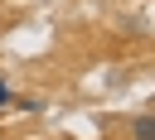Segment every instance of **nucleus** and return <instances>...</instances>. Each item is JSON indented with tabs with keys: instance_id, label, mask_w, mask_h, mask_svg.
<instances>
[{
	"instance_id": "nucleus-1",
	"label": "nucleus",
	"mask_w": 155,
	"mask_h": 140,
	"mask_svg": "<svg viewBox=\"0 0 155 140\" xmlns=\"http://www.w3.org/2000/svg\"><path fill=\"white\" fill-rule=\"evenodd\" d=\"M131 135H136V140H155V116H150V111H140V116L131 121Z\"/></svg>"
},
{
	"instance_id": "nucleus-2",
	"label": "nucleus",
	"mask_w": 155,
	"mask_h": 140,
	"mask_svg": "<svg viewBox=\"0 0 155 140\" xmlns=\"http://www.w3.org/2000/svg\"><path fill=\"white\" fill-rule=\"evenodd\" d=\"M15 101H19V97H15V92H10L5 82H0V106H15Z\"/></svg>"
}]
</instances>
